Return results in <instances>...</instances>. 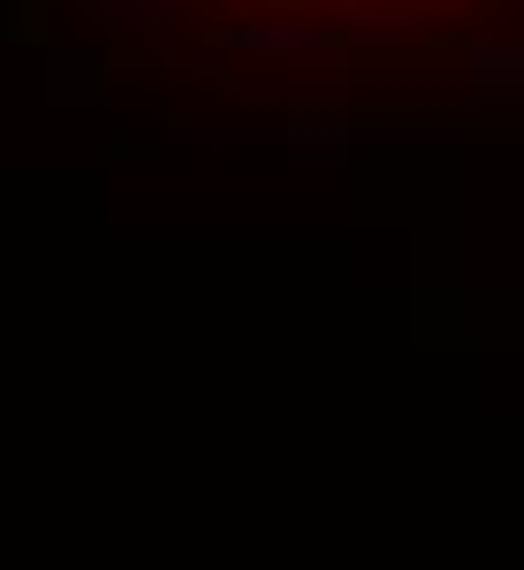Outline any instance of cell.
Returning a JSON list of instances; mask_svg holds the SVG:
<instances>
[{
    "instance_id": "cell-1",
    "label": "cell",
    "mask_w": 524,
    "mask_h": 570,
    "mask_svg": "<svg viewBox=\"0 0 524 570\" xmlns=\"http://www.w3.org/2000/svg\"><path fill=\"white\" fill-rule=\"evenodd\" d=\"M220 46L228 53H312V31L305 23H251V31H220Z\"/></svg>"
}]
</instances>
